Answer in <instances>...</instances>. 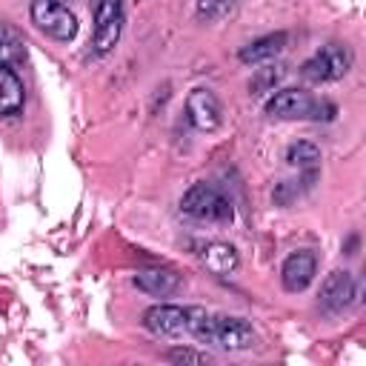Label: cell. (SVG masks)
Instances as JSON below:
<instances>
[{
    "instance_id": "obj_6",
    "label": "cell",
    "mask_w": 366,
    "mask_h": 366,
    "mask_svg": "<svg viewBox=\"0 0 366 366\" xmlns=\"http://www.w3.org/2000/svg\"><path fill=\"white\" fill-rule=\"evenodd\" d=\"M209 343L226 349V352H243L254 346V329L243 317H229V315H212V329H209Z\"/></svg>"
},
{
    "instance_id": "obj_11",
    "label": "cell",
    "mask_w": 366,
    "mask_h": 366,
    "mask_svg": "<svg viewBox=\"0 0 366 366\" xmlns=\"http://www.w3.org/2000/svg\"><path fill=\"white\" fill-rule=\"evenodd\" d=\"M286 43H289V34H286V31H272V34H263V37L246 43V46L237 51V57H240V63L254 66V63H263V60L277 57V54L286 49Z\"/></svg>"
},
{
    "instance_id": "obj_4",
    "label": "cell",
    "mask_w": 366,
    "mask_h": 366,
    "mask_svg": "<svg viewBox=\"0 0 366 366\" xmlns=\"http://www.w3.org/2000/svg\"><path fill=\"white\" fill-rule=\"evenodd\" d=\"M31 23L51 40L69 43L77 34V17L66 0H31Z\"/></svg>"
},
{
    "instance_id": "obj_16",
    "label": "cell",
    "mask_w": 366,
    "mask_h": 366,
    "mask_svg": "<svg viewBox=\"0 0 366 366\" xmlns=\"http://www.w3.org/2000/svg\"><path fill=\"white\" fill-rule=\"evenodd\" d=\"M23 57H26L23 40L9 26L0 23V66H11L14 69L17 63H23Z\"/></svg>"
},
{
    "instance_id": "obj_14",
    "label": "cell",
    "mask_w": 366,
    "mask_h": 366,
    "mask_svg": "<svg viewBox=\"0 0 366 366\" xmlns=\"http://www.w3.org/2000/svg\"><path fill=\"white\" fill-rule=\"evenodd\" d=\"M134 286L152 297H166L180 286V274H174L172 269H146L134 274Z\"/></svg>"
},
{
    "instance_id": "obj_18",
    "label": "cell",
    "mask_w": 366,
    "mask_h": 366,
    "mask_svg": "<svg viewBox=\"0 0 366 366\" xmlns=\"http://www.w3.org/2000/svg\"><path fill=\"white\" fill-rule=\"evenodd\" d=\"M166 360L172 363H209L212 357L206 352H197V349H183V346H174L166 352Z\"/></svg>"
},
{
    "instance_id": "obj_19",
    "label": "cell",
    "mask_w": 366,
    "mask_h": 366,
    "mask_svg": "<svg viewBox=\"0 0 366 366\" xmlns=\"http://www.w3.org/2000/svg\"><path fill=\"white\" fill-rule=\"evenodd\" d=\"M234 0H197V14L206 20H217L232 9Z\"/></svg>"
},
{
    "instance_id": "obj_9",
    "label": "cell",
    "mask_w": 366,
    "mask_h": 366,
    "mask_svg": "<svg viewBox=\"0 0 366 366\" xmlns=\"http://www.w3.org/2000/svg\"><path fill=\"white\" fill-rule=\"evenodd\" d=\"M315 272H317V257H315L309 249L292 252V254L283 260V266H280L283 289H286V292H303V289L315 280Z\"/></svg>"
},
{
    "instance_id": "obj_10",
    "label": "cell",
    "mask_w": 366,
    "mask_h": 366,
    "mask_svg": "<svg viewBox=\"0 0 366 366\" xmlns=\"http://www.w3.org/2000/svg\"><path fill=\"white\" fill-rule=\"evenodd\" d=\"M355 295H357L355 277H352L349 272L337 269V272L326 274V280H323V286H320V306H323L326 312H343V309L355 300Z\"/></svg>"
},
{
    "instance_id": "obj_2",
    "label": "cell",
    "mask_w": 366,
    "mask_h": 366,
    "mask_svg": "<svg viewBox=\"0 0 366 366\" xmlns=\"http://www.w3.org/2000/svg\"><path fill=\"white\" fill-rule=\"evenodd\" d=\"M180 209H183L189 217L206 220V223H232V220H234V206H232V200H229L220 189H214V186H209V183H194V186H189L186 194H183V200H180Z\"/></svg>"
},
{
    "instance_id": "obj_1",
    "label": "cell",
    "mask_w": 366,
    "mask_h": 366,
    "mask_svg": "<svg viewBox=\"0 0 366 366\" xmlns=\"http://www.w3.org/2000/svg\"><path fill=\"white\" fill-rule=\"evenodd\" d=\"M335 112L332 103L317 100L303 89H280L266 100V114L280 120H332Z\"/></svg>"
},
{
    "instance_id": "obj_17",
    "label": "cell",
    "mask_w": 366,
    "mask_h": 366,
    "mask_svg": "<svg viewBox=\"0 0 366 366\" xmlns=\"http://www.w3.org/2000/svg\"><path fill=\"white\" fill-rule=\"evenodd\" d=\"M286 163L295 169H315L320 163V149L309 140H297L286 149Z\"/></svg>"
},
{
    "instance_id": "obj_5",
    "label": "cell",
    "mask_w": 366,
    "mask_h": 366,
    "mask_svg": "<svg viewBox=\"0 0 366 366\" xmlns=\"http://www.w3.org/2000/svg\"><path fill=\"white\" fill-rule=\"evenodd\" d=\"M123 31V3L120 0H97L94 6V54H109Z\"/></svg>"
},
{
    "instance_id": "obj_3",
    "label": "cell",
    "mask_w": 366,
    "mask_h": 366,
    "mask_svg": "<svg viewBox=\"0 0 366 366\" xmlns=\"http://www.w3.org/2000/svg\"><path fill=\"white\" fill-rule=\"evenodd\" d=\"M352 60L355 57L346 43H326L300 66V74L309 83H332V80H340L352 69Z\"/></svg>"
},
{
    "instance_id": "obj_12",
    "label": "cell",
    "mask_w": 366,
    "mask_h": 366,
    "mask_svg": "<svg viewBox=\"0 0 366 366\" xmlns=\"http://www.w3.org/2000/svg\"><path fill=\"white\" fill-rule=\"evenodd\" d=\"M200 260H203V266L212 272V274H232L234 269H237V263H240V257H237V249L232 246V243H223V240H212V243H206L203 249H200Z\"/></svg>"
},
{
    "instance_id": "obj_13",
    "label": "cell",
    "mask_w": 366,
    "mask_h": 366,
    "mask_svg": "<svg viewBox=\"0 0 366 366\" xmlns=\"http://www.w3.org/2000/svg\"><path fill=\"white\" fill-rule=\"evenodd\" d=\"M23 100H26L23 80L11 66H0V117L17 114L23 109Z\"/></svg>"
},
{
    "instance_id": "obj_7",
    "label": "cell",
    "mask_w": 366,
    "mask_h": 366,
    "mask_svg": "<svg viewBox=\"0 0 366 366\" xmlns=\"http://www.w3.org/2000/svg\"><path fill=\"white\" fill-rule=\"evenodd\" d=\"M186 117L197 132H214L223 123V109L214 92L209 89H192L186 97Z\"/></svg>"
},
{
    "instance_id": "obj_8",
    "label": "cell",
    "mask_w": 366,
    "mask_h": 366,
    "mask_svg": "<svg viewBox=\"0 0 366 366\" xmlns=\"http://www.w3.org/2000/svg\"><path fill=\"white\" fill-rule=\"evenodd\" d=\"M143 326L157 337H180L186 332V309L174 303H157L146 309Z\"/></svg>"
},
{
    "instance_id": "obj_15",
    "label": "cell",
    "mask_w": 366,
    "mask_h": 366,
    "mask_svg": "<svg viewBox=\"0 0 366 366\" xmlns=\"http://www.w3.org/2000/svg\"><path fill=\"white\" fill-rule=\"evenodd\" d=\"M286 77V66H266V69H257L249 80V94L252 97H263V94H272L280 80Z\"/></svg>"
}]
</instances>
